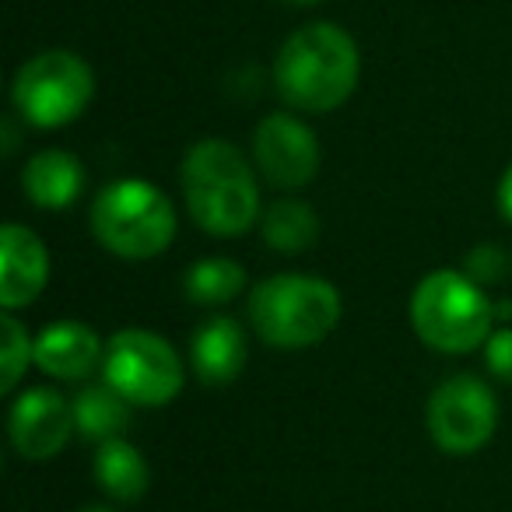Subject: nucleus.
Here are the masks:
<instances>
[{
	"label": "nucleus",
	"instance_id": "1",
	"mask_svg": "<svg viewBox=\"0 0 512 512\" xmlns=\"http://www.w3.org/2000/svg\"><path fill=\"white\" fill-rule=\"evenodd\" d=\"M274 81L288 106L306 113H330L344 106L358 85V46L337 25L299 29L278 53Z\"/></svg>",
	"mask_w": 512,
	"mask_h": 512
},
{
	"label": "nucleus",
	"instance_id": "2",
	"mask_svg": "<svg viewBox=\"0 0 512 512\" xmlns=\"http://www.w3.org/2000/svg\"><path fill=\"white\" fill-rule=\"evenodd\" d=\"M183 197L190 218L218 239L249 232L260 211L253 169L228 141H200L183 158Z\"/></svg>",
	"mask_w": 512,
	"mask_h": 512
},
{
	"label": "nucleus",
	"instance_id": "3",
	"mask_svg": "<svg viewBox=\"0 0 512 512\" xmlns=\"http://www.w3.org/2000/svg\"><path fill=\"white\" fill-rule=\"evenodd\" d=\"M249 320L271 348H309L330 337L341 320V295L330 281L309 274H278L256 285Z\"/></svg>",
	"mask_w": 512,
	"mask_h": 512
},
{
	"label": "nucleus",
	"instance_id": "4",
	"mask_svg": "<svg viewBox=\"0 0 512 512\" xmlns=\"http://www.w3.org/2000/svg\"><path fill=\"white\" fill-rule=\"evenodd\" d=\"M414 334L435 351L467 355L491 337L495 306L474 278L456 271H435L414 288Z\"/></svg>",
	"mask_w": 512,
	"mask_h": 512
},
{
	"label": "nucleus",
	"instance_id": "5",
	"mask_svg": "<svg viewBox=\"0 0 512 512\" xmlns=\"http://www.w3.org/2000/svg\"><path fill=\"white\" fill-rule=\"evenodd\" d=\"M92 232L109 253L123 260H148L169 249L176 235V211L158 186L144 179H120L95 197Z\"/></svg>",
	"mask_w": 512,
	"mask_h": 512
},
{
	"label": "nucleus",
	"instance_id": "6",
	"mask_svg": "<svg viewBox=\"0 0 512 512\" xmlns=\"http://www.w3.org/2000/svg\"><path fill=\"white\" fill-rule=\"evenodd\" d=\"M92 67L67 50L32 57L15 78V106L29 123L43 130L67 127L92 102Z\"/></svg>",
	"mask_w": 512,
	"mask_h": 512
},
{
	"label": "nucleus",
	"instance_id": "7",
	"mask_svg": "<svg viewBox=\"0 0 512 512\" xmlns=\"http://www.w3.org/2000/svg\"><path fill=\"white\" fill-rule=\"evenodd\" d=\"M102 372L113 390H120L130 404L162 407L183 390V362L151 330H120L106 344Z\"/></svg>",
	"mask_w": 512,
	"mask_h": 512
},
{
	"label": "nucleus",
	"instance_id": "8",
	"mask_svg": "<svg viewBox=\"0 0 512 512\" xmlns=\"http://www.w3.org/2000/svg\"><path fill=\"white\" fill-rule=\"evenodd\" d=\"M498 421L495 393L477 376H449L446 383L435 386L428 400V432L435 446L453 456L477 453L491 439Z\"/></svg>",
	"mask_w": 512,
	"mask_h": 512
},
{
	"label": "nucleus",
	"instance_id": "9",
	"mask_svg": "<svg viewBox=\"0 0 512 512\" xmlns=\"http://www.w3.org/2000/svg\"><path fill=\"white\" fill-rule=\"evenodd\" d=\"M253 155L264 179L281 190H299L313 183L320 169V141L302 120L288 113L267 116L253 134Z\"/></svg>",
	"mask_w": 512,
	"mask_h": 512
},
{
	"label": "nucleus",
	"instance_id": "10",
	"mask_svg": "<svg viewBox=\"0 0 512 512\" xmlns=\"http://www.w3.org/2000/svg\"><path fill=\"white\" fill-rule=\"evenodd\" d=\"M11 442L25 460H50L67 446L74 428V407L57 390H29L11 407Z\"/></svg>",
	"mask_w": 512,
	"mask_h": 512
},
{
	"label": "nucleus",
	"instance_id": "11",
	"mask_svg": "<svg viewBox=\"0 0 512 512\" xmlns=\"http://www.w3.org/2000/svg\"><path fill=\"white\" fill-rule=\"evenodd\" d=\"M50 278V253L25 225L0 228V306L22 309L39 299Z\"/></svg>",
	"mask_w": 512,
	"mask_h": 512
},
{
	"label": "nucleus",
	"instance_id": "12",
	"mask_svg": "<svg viewBox=\"0 0 512 512\" xmlns=\"http://www.w3.org/2000/svg\"><path fill=\"white\" fill-rule=\"evenodd\" d=\"M36 365L46 372V376L57 379H85L95 372V365L106 358V348H102L99 334L85 323H53L39 334L36 341Z\"/></svg>",
	"mask_w": 512,
	"mask_h": 512
},
{
	"label": "nucleus",
	"instance_id": "13",
	"mask_svg": "<svg viewBox=\"0 0 512 512\" xmlns=\"http://www.w3.org/2000/svg\"><path fill=\"white\" fill-rule=\"evenodd\" d=\"M246 334L235 320L228 316H211L204 320L190 337V358L197 369L200 383L207 386H225L246 369Z\"/></svg>",
	"mask_w": 512,
	"mask_h": 512
},
{
	"label": "nucleus",
	"instance_id": "14",
	"mask_svg": "<svg viewBox=\"0 0 512 512\" xmlns=\"http://www.w3.org/2000/svg\"><path fill=\"white\" fill-rule=\"evenodd\" d=\"M25 193L36 207L43 211H64L78 200L81 183H85V169L71 151L46 148L36 158H29L22 172Z\"/></svg>",
	"mask_w": 512,
	"mask_h": 512
},
{
	"label": "nucleus",
	"instance_id": "15",
	"mask_svg": "<svg viewBox=\"0 0 512 512\" xmlns=\"http://www.w3.org/2000/svg\"><path fill=\"white\" fill-rule=\"evenodd\" d=\"M74 428L88 442H109L120 439L130 425V400L113 386H85L74 397Z\"/></svg>",
	"mask_w": 512,
	"mask_h": 512
},
{
	"label": "nucleus",
	"instance_id": "16",
	"mask_svg": "<svg viewBox=\"0 0 512 512\" xmlns=\"http://www.w3.org/2000/svg\"><path fill=\"white\" fill-rule=\"evenodd\" d=\"M95 481H99V488L106 491L109 498H116V502H137V498H144V491H148L151 474H148L144 456L137 453L130 442L109 439V442H102L99 456H95Z\"/></svg>",
	"mask_w": 512,
	"mask_h": 512
},
{
	"label": "nucleus",
	"instance_id": "17",
	"mask_svg": "<svg viewBox=\"0 0 512 512\" xmlns=\"http://www.w3.org/2000/svg\"><path fill=\"white\" fill-rule=\"evenodd\" d=\"M320 239V218L302 200H278L264 214V242L278 253H302Z\"/></svg>",
	"mask_w": 512,
	"mask_h": 512
},
{
	"label": "nucleus",
	"instance_id": "18",
	"mask_svg": "<svg viewBox=\"0 0 512 512\" xmlns=\"http://www.w3.org/2000/svg\"><path fill=\"white\" fill-rule=\"evenodd\" d=\"M183 288L186 299L197 302V306H221V302H232L246 288V271L235 260L211 256V260H200V264H193L186 271Z\"/></svg>",
	"mask_w": 512,
	"mask_h": 512
},
{
	"label": "nucleus",
	"instance_id": "19",
	"mask_svg": "<svg viewBox=\"0 0 512 512\" xmlns=\"http://www.w3.org/2000/svg\"><path fill=\"white\" fill-rule=\"evenodd\" d=\"M0 334H4V376H0V393H11L22 379L29 355H36V344L29 341V330L15 320V316H4L0 320Z\"/></svg>",
	"mask_w": 512,
	"mask_h": 512
},
{
	"label": "nucleus",
	"instance_id": "20",
	"mask_svg": "<svg viewBox=\"0 0 512 512\" xmlns=\"http://www.w3.org/2000/svg\"><path fill=\"white\" fill-rule=\"evenodd\" d=\"M505 274V256L495 246H477L467 253V278L477 285H498Z\"/></svg>",
	"mask_w": 512,
	"mask_h": 512
},
{
	"label": "nucleus",
	"instance_id": "21",
	"mask_svg": "<svg viewBox=\"0 0 512 512\" xmlns=\"http://www.w3.org/2000/svg\"><path fill=\"white\" fill-rule=\"evenodd\" d=\"M484 358H488V369L495 372L502 383H512V327L495 330V334L484 341Z\"/></svg>",
	"mask_w": 512,
	"mask_h": 512
},
{
	"label": "nucleus",
	"instance_id": "22",
	"mask_svg": "<svg viewBox=\"0 0 512 512\" xmlns=\"http://www.w3.org/2000/svg\"><path fill=\"white\" fill-rule=\"evenodd\" d=\"M498 207H502V214L512 221V165L505 169L502 183H498Z\"/></svg>",
	"mask_w": 512,
	"mask_h": 512
},
{
	"label": "nucleus",
	"instance_id": "23",
	"mask_svg": "<svg viewBox=\"0 0 512 512\" xmlns=\"http://www.w3.org/2000/svg\"><path fill=\"white\" fill-rule=\"evenodd\" d=\"M81 512H113V509H106V505H88V509H81Z\"/></svg>",
	"mask_w": 512,
	"mask_h": 512
},
{
	"label": "nucleus",
	"instance_id": "24",
	"mask_svg": "<svg viewBox=\"0 0 512 512\" xmlns=\"http://www.w3.org/2000/svg\"><path fill=\"white\" fill-rule=\"evenodd\" d=\"M288 4H316V0H288Z\"/></svg>",
	"mask_w": 512,
	"mask_h": 512
}]
</instances>
